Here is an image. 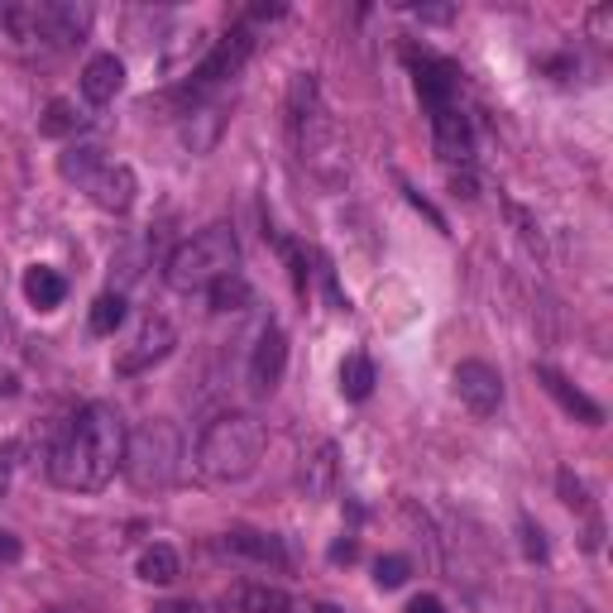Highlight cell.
<instances>
[{
    "mask_svg": "<svg viewBox=\"0 0 613 613\" xmlns=\"http://www.w3.org/2000/svg\"><path fill=\"white\" fill-rule=\"evenodd\" d=\"M355 556H360L355 542H336V546H331V560H355Z\"/></svg>",
    "mask_w": 613,
    "mask_h": 613,
    "instance_id": "32",
    "label": "cell"
},
{
    "mask_svg": "<svg viewBox=\"0 0 613 613\" xmlns=\"http://www.w3.org/2000/svg\"><path fill=\"white\" fill-rule=\"evenodd\" d=\"M154 613H202L197 604H163V609H154Z\"/></svg>",
    "mask_w": 613,
    "mask_h": 613,
    "instance_id": "33",
    "label": "cell"
},
{
    "mask_svg": "<svg viewBox=\"0 0 613 613\" xmlns=\"http://www.w3.org/2000/svg\"><path fill=\"white\" fill-rule=\"evenodd\" d=\"M173 321L168 317H149L145 326L135 331V341H129L125 350H121V360H115V370L121 374H139V370H149V364H159L168 350H173Z\"/></svg>",
    "mask_w": 613,
    "mask_h": 613,
    "instance_id": "8",
    "label": "cell"
},
{
    "mask_svg": "<svg viewBox=\"0 0 613 613\" xmlns=\"http://www.w3.org/2000/svg\"><path fill=\"white\" fill-rule=\"evenodd\" d=\"M537 384H542L546 394H552L570 417H576V422H584V427H599V422H604V408H599L590 394H580V388L570 384L566 374H556V370H546V364H542V370H537Z\"/></svg>",
    "mask_w": 613,
    "mask_h": 613,
    "instance_id": "13",
    "label": "cell"
},
{
    "mask_svg": "<svg viewBox=\"0 0 613 613\" xmlns=\"http://www.w3.org/2000/svg\"><path fill=\"white\" fill-rule=\"evenodd\" d=\"M235 259H240L235 230L230 226H206L168 254L163 279H168L173 293H197V288H212V283L226 279V273H235Z\"/></svg>",
    "mask_w": 613,
    "mask_h": 613,
    "instance_id": "3",
    "label": "cell"
},
{
    "mask_svg": "<svg viewBox=\"0 0 613 613\" xmlns=\"http://www.w3.org/2000/svg\"><path fill=\"white\" fill-rule=\"evenodd\" d=\"M283 370H288V336L279 331V326H269L264 336H259L254 345V360H250V384L259 394H269V388H279Z\"/></svg>",
    "mask_w": 613,
    "mask_h": 613,
    "instance_id": "11",
    "label": "cell"
},
{
    "mask_svg": "<svg viewBox=\"0 0 613 613\" xmlns=\"http://www.w3.org/2000/svg\"><path fill=\"white\" fill-rule=\"evenodd\" d=\"M523 552L532 560H546V537H542V527L532 523V518H523Z\"/></svg>",
    "mask_w": 613,
    "mask_h": 613,
    "instance_id": "27",
    "label": "cell"
},
{
    "mask_svg": "<svg viewBox=\"0 0 613 613\" xmlns=\"http://www.w3.org/2000/svg\"><path fill=\"white\" fill-rule=\"evenodd\" d=\"M560 499H566L570 508H584V503H590V499H584V485H580L576 475H570V469H560Z\"/></svg>",
    "mask_w": 613,
    "mask_h": 613,
    "instance_id": "28",
    "label": "cell"
},
{
    "mask_svg": "<svg viewBox=\"0 0 613 613\" xmlns=\"http://www.w3.org/2000/svg\"><path fill=\"white\" fill-rule=\"evenodd\" d=\"M432 135H436V154L446 163H469V154H475V129H469V115L461 106L432 111Z\"/></svg>",
    "mask_w": 613,
    "mask_h": 613,
    "instance_id": "9",
    "label": "cell"
},
{
    "mask_svg": "<svg viewBox=\"0 0 613 613\" xmlns=\"http://www.w3.org/2000/svg\"><path fill=\"white\" fill-rule=\"evenodd\" d=\"M303 485H307L311 499H326V493L336 489V446H331V441H326V446H317V455L307 461Z\"/></svg>",
    "mask_w": 613,
    "mask_h": 613,
    "instance_id": "19",
    "label": "cell"
},
{
    "mask_svg": "<svg viewBox=\"0 0 613 613\" xmlns=\"http://www.w3.org/2000/svg\"><path fill=\"white\" fill-rule=\"evenodd\" d=\"M341 394L350 402H364L374 394V364H370V355H345V364H341Z\"/></svg>",
    "mask_w": 613,
    "mask_h": 613,
    "instance_id": "20",
    "label": "cell"
},
{
    "mask_svg": "<svg viewBox=\"0 0 613 613\" xmlns=\"http://www.w3.org/2000/svg\"><path fill=\"white\" fill-rule=\"evenodd\" d=\"M101 168H106V159H101V145H72V149L58 159V173L68 178V182H82V188L101 173Z\"/></svg>",
    "mask_w": 613,
    "mask_h": 613,
    "instance_id": "18",
    "label": "cell"
},
{
    "mask_svg": "<svg viewBox=\"0 0 613 613\" xmlns=\"http://www.w3.org/2000/svg\"><path fill=\"white\" fill-rule=\"evenodd\" d=\"M139 580H149V584H173V580H178V552H173V546L154 542L149 552L139 556Z\"/></svg>",
    "mask_w": 613,
    "mask_h": 613,
    "instance_id": "21",
    "label": "cell"
},
{
    "mask_svg": "<svg viewBox=\"0 0 613 613\" xmlns=\"http://www.w3.org/2000/svg\"><path fill=\"white\" fill-rule=\"evenodd\" d=\"M125 87V63L115 54H97L82 68V97L91 101V106H106V101H115V91Z\"/></svg>",
    "mask_w": 613,
    "mask_h": 613,
    "instance_id": "14",
    "label": "cell"
},
{
    "mask_svg": "<svg viewBox=\"0 0 613 613\" xmlns=\"http://www.w3.org/2000/svg\"><path fill=\"white\" fill-rule=\"evenodd\" d=\"M77 125H82V115L72 111V101H54V106L44 111V135H72Z\"/></svg>",
    "mask_w": 613,
    "mask_h": 613,
    "instance_id": "24",
    "label": "cell"
},
{
    "mask_svg": "<svg viewBox=\"0 0 613 613\" xmlns=\"http://www.w3.org/2000/svg\"><path fill=\"white\" fill-rule=\"evenodd\" d=\"M451 192H455V197H465V202H475V197H479V192H475V178H469V173H465V178L455 173V178H451Z\"/></svg>",
    "mask_w": 613,
    "mask_h": 613,
    "instance_id": "30",
    "label": "cell"
},
{
    "mask_svg": "<svg viewBox=\"0 0 613 613\" xmlns=\"http://www.w3.org/2000/svg\"><path fill=\"white\" fill-rule=\"evenodd\" d=\"M30 15H34V38H44L54 48L82 44L91 30V5H82V0H44V5H30Z\"/></svg>",
    "mask_w": 613,
    "mask_h": 613,
    "instance_id": "6",
    "label": "cell"
},
{
    "mask_svg": "<svg viewBox=\"0 0 613 613\" xmlns=\"http://www.w3.org/2000/svg\"><path fill=\"white\" fill-rule=\"evenodd\" d=\"M206 293H212V311H245V307H250V283H245L240 273L216 279Z\"/></svg>",
    "mask_w": 613,
    "mask_h": 613,
    "instance_id": "22",
    "label": "cell"
},
{
    "mask_svg": "<svg viewBox=\"0 0 613 613\" xmlns=\"http://www.w3.org/2000/svg\"><path fill=\"white\" fill-rule=\"evenodd\" d=\"M226 552L245 556V560H259V566H288V552L273 532H254V527H235L226 532Z\"/></svg>",
    "mask_w": 613,
    "mask_h": 613,
    "instance_id": "15",
    "label": "cell"
},
{
    "mask_svg": "<svg viewBox=\"0 0 613 613\" xmlns=\"http://www.w3.org/2000/svg\"><path fill=\"white\" fill-rule=\"evenodd\" d=\"M259 455H264V427L250 412H226L197 441V469L216 485H235V479L254 475Z\"/></svg>",
    "mask_w": 613,
    "mask_h": 613,
    "instance_id": "2",
    "label": "cell"
},
{
    "mask_svg": "<svg viewBox=\"0 0 613 613\" xmlns=\"http://www.w3.org/2000/svg\"><path fill=\"white\" fill-rule=\"evenodd\" d=\"M402 613H446V604H441V599H432V594H417Z\"/></svg>",
    "mask_w": 613,
    "mask_h": 613,
    "instance_id": "29",
    "label": "cell"
},
{
    "mask_svg": "<svg viewBox=\"0 0 613 613\" xmlns=\"http://www.w3.org/2000/svg\"><path fill=\"white\" fill-rule=\"evenodd\" d=\"M24 297L38 307V311H54L63 297H68V279H63L58 269H44V264H34L30 273H24Z\"/></svg>",
    "mask_w": 613,
    "mask_h": 613,
    "instance_id": "16",
    "label": "cell"
},
{
    "mask_svg": "<svg viewBox=\"0 0 613 613\" xmlns=\"http://www.w3.org/2000/svg\"><path fill=\"white\" fill-rule=\"evenodd\" d=\"M87 192H91V202L101 206V212H111V216H121L135 206V192H139V182L135 173H129L125 163H106L97 178L87 182Z\"/></svg>",
    "mask_w": 613,
    "mask_h": 613,
    "instance_id": "10",
    "label": "cell"
},
{
    "mask_svg": "<svg viewBox=\"0 0 613 613\" xmlns=\"http://www.w3.org/2000/svg\"><path fill=\"white\" fill-rule=\"evenodd\" d=\"M15 465H20V441H0V493L15 479Z\"/></svg>",
    "mask_w": 613,
    "mask_h": 613,
    "instance_id": "26",
    "label": "cell"
},
{
    "mask_svg": "<svg viewBox=\"0 0 613 613\" xmlns=\"http://www.w3.org/2000/svg\"><path fill=\"white\" fill-rule=\"evenodd\" d=\"M412 576V566H408V556H384L379 566H374V580H379V590H398L402 580Z\"/></svg>",
    "mask_w": 613,
    "mask_h": 613,
    "instance_id": "25",
    "label": "cell"
},
{
    "mask_svg": "<svg viewBox=\"0 0 613 613\" xmlns=\"http://www.w3.org/2000/svg\"><path fill=\"white\" fill-rule=\"evenodd\" d=\"M121 469L135 489H168L182 475V436L173 422H145L125 441Z\"/></svg>",
    "mask_w": 613,
    "mask_h": 613,
    "instance_id": "4",
    "label": "cell"
},
{
    "mask_svg": "<svg viewBox=\"0 0 613 613\" xmlns=\"http://www.w3.org/2000/svg\"><path fill=\"white\" fill-rule=\"evenodd\" d=\"M455 394H461V402L475 417H493L499 412V402H503V379H499V370L485 360H461L455 364Z\"/></svg>",
    "mask_w": 613,
    "mask_h": 613,
    "instance_id": "7",
    "label": "cell"
},
{
    "mask_svg": "<svg viewBox=\"0 0 613 613\" xmlns=\"http://www.w3.org/2000/svg\"><path fill=\"white\" fill-rule=\"evenodd\" d=\"M125 422L111 402H87L82 412L72 417V427L63 432V441L48 455V475L63 489L91 493V489H106L111 475L125 461Z\"/></svg>",
    "mask_w": 613,
    "mask_h": 613,
    "instance_id": "1",
    "label": "cell"
},
{
    "mask_svg": "<svg viewBox=\"0 0 613 613\" xmlns=\"http://www.w3.org/2000/svg\"><path fill=\"white\" fill-rule=\"evenodd\" d=\"M0 560H5V566L10 560H20V537L15 532H0Z\"/></svg>",
    "mask_w": 613,
    "mask_h": 613,
    "instance_id": "31",
    "label": "cell"
},
{
    "mask_svg": "<svg viewBox=\"0 0 613 613\" xmlns=\"http://www.w3.org/2000/svg\"><path fill=\"white\" fill-rule=\"evenodd\" d=\"M226 604L235 613H288V594L269 590V584H235L226 594Z\"/></svg>",
    "mask_w": 613,
    "mask_h": 613,
    "instance_id": "17",
    "label": "cell"
},
{
    "mask_svg": "<svg viewBox=\"0 0 613 613\" xmlns=\"http://www.w3.org/2000/svg\"><path fill=\"white\" fill-rule=\"evenodd\" d=\"M250 54H254V30L250 24H235L230 34H220L216 38V48L202 58V68L192 72V101L197 97H206L212 87H220V82H230V77H240V68L250 63Z\"/></svg>",
    "mask_w": 613,
    "mask_h": 613,
    "instance_id": "5",
    "label": "cell"
},
{
    "mask_svg": "<svg viewBox=\"0 0 613 613\" xmlns=\"http://www.w3.org/2000/svg\"><path fill=\"white\" fill-rule=\"evenodd\" d=\"M412 77H417V97L427 101V111L455 106V68L441 58H408Z\"/></svg>",
    "mask_w": 613,
    "mask_h": 613,
    "instance_id": "12",
    "label": "cell"
},
{
    "mask_svg": "<svg viewBox=\"0 0 613 613\" xmlns=\"http://www.w3.org/2000/svg\"><path fill=\"white\" fill-rule=\"evenodd\" d=\"M317 613H345V609H336V604H317Z\"/></svg>",
    "mask_w": 613,
    "mask_h": 613,
    "instance_id": "34",
    "label": "cell"
},
{
    "mask_svg": "<svg viewBox=\"0 0 613 613\" xmlns=\"http://www.w3.org/2000/svg\"><path fill=\"white\" fill-rule=\"evenodd\" d=\"M125 321V297L121 293H101L91 303V331L97 336H115V326Z\"/></svg>",
    "mask_w": 613,
    "mask_h": 613,
    "instance_id": "23",
    "label": "cell"
}]
</instances>
